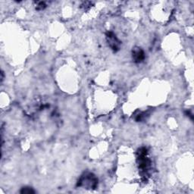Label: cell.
Wrapping results in <instances>:
<instances>
[{
    "label": "cell",
    "instance_id": "obj_1",
    "mask_svg": "<svg viewBox=\"0 0 194 194\" xmlns=\"http://www.w3.org/2000/svg\"><path fill=\"white\" fill-rule=\"evenodd\" d=\"M97 179L94 175L91 174H89L86 175L85 177H83L80 181H78V186H83V187H86L89 188H94L96 187L97 185Z\"/></svg>",
    "mask_w": 194,
    "mask_h": 194
},
{
    "label": "cell",
    "instance_id": "obj_3",
    "mask_svg": "<svg viewBox=\"0 0 194 194\" xmlns=\"http://www.w3.org/2000/svg\"><path fill=\"white\" fill-rule=\"evenodd\" d=\"M21 193L30 194V193H35V191H34V190H32V188L24 187V188H22V190H21Z\"/></svg>",
    "mask_w": 194,
    "mask_h": 194
},
{
    "label": "cell",
    "instance_id": "obj_2",
    "mask_svg": "<svg viewBox=\"0 0 194 194\" xmlns=\"http://www.w3.org/2000/svg\"><path fill=\"white\" fill-rule=\"evenodd\" d=\"M133 57L137 62H140L144 59V53L141 49H137L134 51Z\"/></svg>",
    "mask_w": 194,
    "mask_h": 194
}]
</instances>
